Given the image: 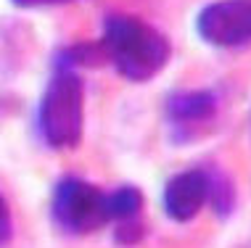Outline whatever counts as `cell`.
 <instances>
[{
	"label": "cell",
	"mask_w": 251,
	"mask_h": 248,
	"mask_svg": "<svg viewBox=\"0 0 251 248\" xmlns=\"http://www.w3.org/2000/svg\"><path fill=\"white\" fill-rule=\"evenodd\" d=\"M196 32L214 48H238L251 40V0H214L196 13Z\"/></svg>",
	"instance_id": "cell-4"
},
{
	"label": "cell",
	"mask_w": 251,
	"mask_h": 248,
	"mask_svg": "<svg viewBox=\"0 0 251 248\" xmlns=\"http://www.w3.org/2000/svg\"><path fill=\"white\" fill-rule=\"evenodd\" d=\"M13 235V222H11V209L5 203V198L0 196V246L8 243Z\"/></svg>",
	"instance_id": "cell-11"
},
{
	"label": "cell",
	"mask_w": 251,
	"mask_h": 248,
	"mask_svg": "<svg viewBox=\"0 0 251 248\" xmlns=\"http://www.w3.org/2000/svg\"><path fill=\"white\" fill-rule=\"evenodd\" d=\"M206 172L188 169L175 174L164 187V211L172 222H191L206 203Z\"/></svg>",
	"instance_id": "cell-5"
},
{
	"label": "cell",
	"mask_w": 251,
	"mask_h": 248,
	"mask_svg": "<svg viewBox=\"0 0 251 248\" xmlns=\"http://www.w3.org/2000/svg\"><path fill=\"white\" fill-rule=\"evenodd\" d=\"M106 58L103 53V45L100 43H79V45H72V48H64L56 56V66L61 69H74V66H98L100 61Z\"/></svg>",
	"instance_id": "cell-8"
},
{
	"label": "cell",
	"mask_w": 251,
	"mask_h": 248,
	"mask_svg": "<svg viewBox=\"0 0 251 248\" xmlns=\"http://www.w3.org/2000/svg\"><path fill=\"white\" fill-rule=\"evenodd\" d=\"M206 201L214 203V211L220 217H227L235 206V187L225 174H206Z\"/></svg>",
	"instance_id": "cell-9"
},
{
	"label": "cell",
	"mask_w": 251,
	"mask_h": 248,
	"mask_svg": "<svg viewBox=\"0 0 251 248\" xmlns=\"http://www.w3.org/2000/svg\"><path fill=\"white\" fill-rule=\"evenodd\" d=\"M53 219L74 235H87L93 230H100L106 217V196L93 182L79 177H64L53 190L50 203Z\"/></svg>",
	"instance_id": "cell-3"
},
{
	"label": "cell",
	"mask_w": 251,
	"mask_h": 248,
	"mask_svg": "<svg viewBox=\"0 0 251 248\" xmlns=\"http://www.w3.org/2000/svg\"><path fill=\"white\" fill-rule=\"evenodd\" d=\"M37 124L50 148H77L85 132V82L74 69L56 66L37 109Z\"/></svg>",
	"instance_id": "cell-2"
},
{
	"label": "cell",
	"mask_w": 251,
	"mask_h": 248,
	"mask_svg": "<svg viewBox=\"0 0 251 248\" xmlns=\"http://www.w3.org/2000/svg\"><path fill=\"white\" fill-rule=\"evenodd\" d=\"M106 61L114 64L127 82H148L172 58V43L164 32L130 13H108L103 22Z\"/></svg>",
	"instance_id": "cell-1"
},
{
	"label": "cell",
	"mask_w": 251,
	"mask_h": 248,
	"mask_svg": "<svg viewBox=\"0 0 251 248\" xmlns=\"http://www.w3.org/2000/svg\"><path fill=\"white\" fill-rule=\"evenodd\" d=\"M143 235H146V227L140 222L127 219V222H122L117 227V235H114V238H117V243H122V246H135V243L143 240Z\"/></svg>",
	"instance_id": "cell-10"
},
{
	"label": "cell",
	"mask_w": 251,
	"mask_h": 248,
	"mask_svg": "<svg viewBox=\"0 0 251 248\" xmlns=\"http://www.w3.org/2000/svg\"><path fill=\"white\" fill-rule=\"evenodd\" d=\"M217 111V98L209 90H188V92H177L169 98L167 103V113L172 122L180 124H191V122H206L212 119Z\"/></svg>",
	"instance_id": "cell-6"
},
{
	"label": "cell",
	"mask_w": 251,
	"mask_h": 248,
	"mask_svg": "<svg viewBox=\"0 0 251 248\" xmlns=\"http://www.w3.org/2000/svg\"><path fill=\"white\" fill-rule=\"evenodd\" d=\"M143 209V193L132 185H125L119 190L108 193L106 196V217L108 222L117 219V222H127V219H135Z\"/></svg>",
	"instance_id": "cell-7"
},
{
	"label": "cell",
	"mask_w": 251,
	"mask_h": 248,
	"mask_svg": "<svg viewBox=\"0 0 251 248\" xmlns=\"http://www.w3.org/2000/svg\"><path fill=\"white\" fill-rule=\"evenodd\" d=\"M16 8H48V5H66L74 0H11Z\"/></svg>",
	"instance_id": "cell-12"
}]
</instances>
